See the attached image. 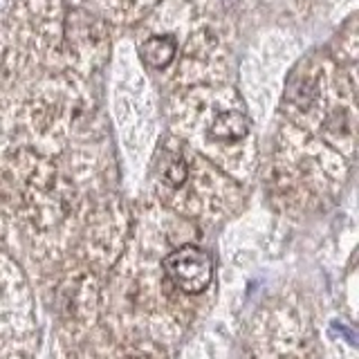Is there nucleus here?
I'll use <instances>...</instances> for the list:
<instances>
[{
  "mask_svg": "<svg viewBox=\"0 0 359 359\" xmlns=\"http://www.w3.org/2000/svg\"><path fill=\"white\" fill-rule=\"evenodd\" d=\"M164 272L173 283L187 292V294H198L209 287L213 276V263L207 252H202L196 245H184L171 252L164 258Z\"/></svg>",
  "mask_w": 359,
  "mask_h": 359,
  "instance_id": "obj_1",
  "label": "nucleus"
},
{
  "mask_svg": "<svg viewBox=\"0 0 359 359\" xmlns=\"http://www.w3.org/2000/svg\"><path fill=\"white\" fill-rule=\"evenodd\" d=\"M247 133H250V121H247V117L243 115V112H233V110L220 112L209 128V135L218 142L241 140Z\"/></svg>",
  "mask_w": 359,
  "mask_h": 359,
  "instance_id": "obj_2",
  "label": "nucleus"
},
{
  "mask_svg": "<svg viewBox=\"0 0 359 359\" xmlns=\"http://www.w3.org/2000/svg\"><path fill=\"white\" fill-rule=\"evenodd\" d=\"M142 59L151 67H164L173 61L175 56V41L171 36H151L142 45Z\"/></svg>",
  "mask_w": 359,
  "mask_h": 359,
  "instance_id": "obj_3",
  "label": "nucleus"
},
{
  "mask_svg": "<svg viewBox=\"0 0 359 359\" xmlns=\"http://www.w3.org/2000/svg\"><path fill=\"white\" fill-rule=\"evenodd\" d=\"M187 175H189V168H187V162L180 160V157H175V160H171L166 164L164 168V177L168 184L173 187H182L187 182Z\"/></svg>",
  "mask_w": 359,
  "mask_h": 359,
  "instance_id": "obj_4",
  "label": "nucleus"
}]
</instances>
